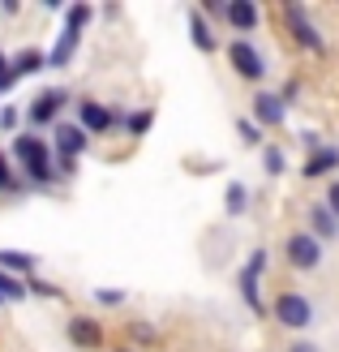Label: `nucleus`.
Listing matches in <instances>:
<instances>
[{"label": "nucleus", "instance_id": "nucleus-19", "mask_svg": "<svg viewBox=\"0 0 339 352\" xmlns=\"http://www.w3.org/2000/svg\"><path fill=\"white\" fill-rule=\"evenodd\" d=\"M245 202H249V189L241 181H232L223 189V210H228V215H245Z\"/></svg>", "mask_w": 339, "mask_h": 352}, {"label": "nucleus", "instance_id": "nucleus-2", "mask_svg": "<svg viewBox=\"0 0 339 352\" xmlns=\"http://www.w3.org/2000/svg\"><path fill=\"white\" fill-rule=\"evenodd\" d=\"M266 262H271V254L266 250H254L249 254V262L241 267V296H245V305L254 309V314H266V305H262V275H266Z\"/></svg>", "mask_w": 339, "mask_h": 352}, {"label": "nucleus", "instance_id": "nucleus-21", "mask_svg": "<svg viewBox=\"0 0 339 352\" xmlns=\"http://www.w3.org/2000/svg\"><path fill=\"white\" fill-rule=\"evenodd\" d=\"M0 301H26V284L9 271H0Z\"/></svg>", "mask_w": 339, "mask_h": 352}, {"label": "nucleus", "instance_id": "nucleus-13", "mask_svg": "<svg viewBox=\"0 0 339 352\" xmlns=\"http://www.w3.org/2000/svg\"><path fill=\"white\" fill-rule=\"evenodd\" d=\"M78 39H82V30L65 26V30L56 34V47L47 52V69H65L69 60H74V52H78Z\"/></svg>", "mask_w": 339, "mask_h": 352}, {"label": "nucleus", "instance_id": "nucleus-25", "mask_svg": "<svg viewBox=\"0 0 339 352\" xmlns=\"http://www.w3.org/2000/svg\"><path fill=\"white\" fill-rule=\"evenodd\" d=\"M129 340H133V344H159V331H155L151 322H133V327H129Z\"/></svg>", "mask_w": 339, "mask_h": 352}, {"label": "nucleus", "instance_id": "nucleus-9", "mask_svg": "<svg viewBox=\"0 0 339 352\" xmlns=\"http://www.w3.org/2000/svg\"><path fill=\"white\" fill-rule=\"evenodd\" d=\"M283 116H288V103H283L275 91H258V95H254V125H258V129L283 125Z\"/></svg>", "mask_w": 339, "mask_h": 352}, {"label": "nucleus", "instance_id": "nucleus-32", "mask_svg": "<svg viewBox=\"0 0 339 352\" xmlns=\"http://www.w3.org/2000/svg\"><path fill=\"white\" fill-rule=\"evenodd\" d=\"M288 352H318V344H309V340H296V344H288Z\"/></svg>", "mask_w": 339, "mask_h": 352}, {"label": "nucleus", "instance_id": "nucleus-10", "mask_svg": "<svg viewBox=\"0 0 339 352\" xmlns=\"http://www.w3.org/2000/svg\"><path fill=\"white\" fill-rule=\"evenodd\" d=\"M86 146H91V133H86L82 125H74V120H61V125H56V155L78 160Z\"/></svg>", "mask_w": 339, "mask_h": 352}, {"label": "nucleus", "instance_id": "nucleus-3", "mask_svg": "<svg viewBox=\"0 0 339 352\" xmlns=\"http://www.w3.org/2000/svg\"><path fill=\"white\" fill-rule=\"evenodd\" d=\"M228 60H232V69H237L245 82H262V78H266V56H262V52L249 43V39H232Z\"/></svg>", "mask_w": 339, "mask_h": 352}, {"label": "nucleus", "instance_id": "nucleus-18", "mask_svg": "<svg viewBox=\"0 0 339 352\" xmlns=\"http://www.w3.org/2000/svg\"><path fill=\"white\" fill-rule=\"evenodd\" d=\"M0 271L34 275V271H39V258H34V254H22V250H0Z\"/></svg>", "mask_w": 339, "mask_h": 352}, {"label": "nucleus", "instance_id": "nucleus-29", "mask_svg": "<svg viewBox=\"0 0 339 352\" xmlns=\"http://www.w3.org/2000/svg\"><path fill=\"white\" fill-rule=\"evenodd\" d=\"M9 86H13V74H9V56L0 52V91H9Z\"/></svg>", "mask_w": 339, "mask_h": 352}, {"label": "nucleus", "instance_id": "nucleus-26", "mask_svg": "<svg viewBox=\"0 0 339 352\" xmlns=\"http://www.w3.org/2000/svg\"><path fill=\"white\" fill-rule=\"evenodd\" d=\"M237 129L245 138V146H262V129L254 125V120H237Z\"/></svg>", "mask_w": 339, "mask_h": 352}, {"label": "nucleus", "instance_id": "nucleus-1", "mask_svg": "<svg viewBox=\"0 0 339 352\" xmlns=\"http://www.w3.org/2000/svg\"><path fill=\"white\" fill-rule=\"evenodd\" d=\"M271 314H275V322L288 327V331H305L314 322V305L300 292H279L275 301H271Z\"/></svg>", "mask_w": 339, "mask_h": 352}, {"label": "nucleus", "instance_id": "nucleus-8", "mask_svg": "<svg viewBox=\"0 0 339 352\" xmlns=\"http://www.w3.org/2000/svg\"><path fill=\"white\" fill-rule=\"evenodd\" d=\"M116 120H120V116L108 108V103H99V99H82V103H78V125H82L86 133H108Z\"/></svg>", "mask_w": 339, "mask_h": 352}, {"label": "nucleus", "instance_id": "nucleus-7", "mask_svg": "<svg viewBox=\"0 0 339 352\" xmlns=\"http://www.w3.org/2000/svg\"><path fill=\"white\" fill-rule=\"evenodd\" d=\"M69 344L74 348H82V352H95V348H103V327H99V318H86V314H74V318H69Z\"/></svg>", "mask_w": 339, "mask_h": 352}, {"label": "nucleus", "instance_id": "nucleus-22", "mask_svg": "<svg viewBox=\"0 0 339 352\" xmlns=\"http://www.w3.org/2000/svg\"><path fill=\"white\" fill-rule=\"evenodd\" d=\"M91 5H69V13H65V26H74V30H86L91 26Z\"/></svg>", "mask_w": 339, "mask_h": 352}, {"label": "nucleus", "instance_id": "nucleus-23", "mask_svg": "<svg viewBox=\"0 0 339 352\" xmlns=\"http://www.w3.org/2000/svg\"><path fill=\"white\" fill-rule=\"evenodd\" d=\"M262 168L271 172V176H279L283 168H288V160H283V151H279V146H262Z\"/></svg>", "mask_w": 339, "mask_h": 352}, {"label": "nucleus", "instance_id": "nucleus-34", "mask_svg": "<svg viewBox=\"0 0 339 352\" xmlns=\"http://www.w3.org/2000/svg\"><path fill=\"white\" fill-rule=\"evenodd\" d=\"M0 309H5V301H0Z\"/></svg>", "mask_w": 339, "mask_h": 352}, {"label": "nucleus", "instance_id": "nucleus-4", "mask_svg": "<svg viewBox=\"0 0 339 352\" xmlns=\"http://www.w3.org/2000/svg\"><path fill=\"white\" fill-rule=\"evenodd\" d=\"M65 103H69V95L61 91V86H52V91H43V95H34V99H30L26 120H30V125H61Z\"/></svg>", "mask_w": 339, "mask_h": 352}, {"label": "nucleus", "instance_id": "nucleus-17", "mask_svg": "<svg viewBox=\"0 0 339 352\" xmlns=\"http://www.w3.org/2000/svg\"><path fill=\"white\" fill-rule=\"evenodd\" d=\"M223 17H228V22L232 26H237V30H258V9L254 5H249V0H232V5L223 9Z\"/></svg>", "mask_w": 339, "mask_h": 352}, {"label": "nucleus", "instance_id": "nucleus-15", "mask_svg": "<svg viewBox=\"0 0 339 352\" xmlns=\"http://www.w3.org/2000/svg\"><path fill=\"white\" fill-rule=\"evenodd\" d=\"M189 39H193V47H198V52H215V47H219V39L210 34L202 9H189Z\"/></svg>", "mask_w": 339, "mask_h": 352}, {"label": "nucleus", "instance_id": "nucleus-14", "mask_svg": "<svg viewBox=\"0 0 339 352\" xmlns=\"http://www.w3.org/2000/svg\"><path fill=\"white\" fill-rule=\"evenodd\" d=\"M335 168H339V146H318L305 160V181H318V176H327Z\"/></svg>", "mask_w": 339, "mask_h": 352}, {"label": "nucleus", "instance_id": "nucleus-11", "mask_svg": "<svg viewBox=\"0 0 339 352\" xmlns=\"http://www.w3.org/2000/svg\"><path fill=\"white\" fill-rule=\"evenodd\" d=\"M309 236L314 241H335L339 236V219L327 210V202H314L309 206Z\"/></svg>", "mask_w": 339, "mask_h": 352}, {"label": "nucleus", "instance_id": "nucleus-30", "mask_svg": "<svg viewBox=\"0 0 339 352\" xmlns=\"http://www.w3.org/2000/svg\"><path fill=\"white\" fill-rule=\"evenodd\" d=\"M17 125V108H5L0 112V129H13Z\"/></svg>", "mask_w": 339, "mask_h": 352}, {"label": "nucleus", "instance_id": "nucleus-27", "mask_svg": "<svg viewBox=\"0 0 339 352\" xmlns=\"http://www.w3.org/2000/svg\"><path fill=\"white\" fill-rule=\"evenodd\" d=\"M95 301L99 305H124V292L120 288H95Z\"/></svg>", "mask_w": 339, "mask_h": 352}, {"label": "nucleus", "instance_id": "nucleus-33", "mask_svg": "<svg viewBox=\"0 0 339 352\" xmlns=\"http://www.w3.org/2000/svg\"><path fill=\"white\" fill-rule=\"evenodd\" d=\"M116 352H133V348H116Z\"/></svg>", "mask_w": 339, "mask_h": 352}, {"label": "nucleus", "instance_id": "nucleus-24", "mask_svg": "<svg viewBox=\"0 0 339 352\" xmlns=\"http://www.w3.org/2000/svg\"><path fill=\"white\" fill-rule=\"evenodd\" d=\"M22 189V181L13 176V168H9V155L0 151V193H17Z\"/></svg>", "mask_w": 339, "mask_h": 352}, {"label": "nucleus", "instance_id": "nucleus-12", "mask_svg": "<svg viewBox=\"0 0 339 352\" xmlns=\"http://www.w3.org/2000/svg\"><path fill=\"white\" fill-rule=\"evenodd\" d=\"M47 69V56L39 47H22L17 56H9V74H13V82L17 78H30V74H43Z\"/></svg>", "mask_w": 339, "mask_h": 352}, {"label": "nucleus", "instance_id": "nucleus-5", "mask_svg": "<svg viewBox=\"0 0 339 352\" xmlns=\"http://www.w3.org/2000/svg\"><path fill=\"white\" fill-rule=\"evenodd\" d=\"M283 22H288L292 39H296L300 47L318 52V56H322V52H327V39H322V34H318V26H314L309 17H305V9H300V5H288V9H283Z\"/></svg>", "mask_w": 339, "mask_h": 352}, {"label": "nucleus", "instance_id": "nucleus-28", "mask_svg": "<svg viewBox=\"0 0 339 352\" xmlns=\"http://www.w3.org/2000/svg\"><path fill=\"white\" fill-rule=\"evenodd\" d=\"M327 210L339 219V181H331V189H327Z\"/></svg>", "mask_w": 339, "mask_h": 352}, {"label": "nucleus", "instance_id": "nucleus-20", "mask_svg": "<svg viewBox=\"0 0 339 352\" xmlns=\"http://www.w3.org/2000/svg\"><path fill=\"white\" fill-rule=\"evenodd\" d=\"M124 129H129V138H146V133L155 129V112L142 108V112H133V116H124Z\"/></svg>", "mask_w": 339, "mask_h": 352}, {"label": "nucleus", "instance_id": "nucleus-31", "mask_svg": "<svg viewBox=\"0 0 339 352\" xmlns=\"http://www.w3.org/2000/svg\"><path fill=\"white\" fill-rule=\"evenodd\" d=\"M300 142H305V146H309V151H318V146H322V138H318V133H314V129H309V133H300Z\"/></svg>", "mask_w": 339, "mask_h": 352}, {"label": "nucleus", "instance_id": "nucleus-6", "mask_svg": "<svg viewBox=\"0 0 339 352\" xmlns=\"http://www.w3.org/2000/svg\"><path fill=\"white\" fill-rule=\"evenodd\" d=\"M283 250H288V262L296 271H314L318 262H322V241H314L309 232H292L283 241Z\"/></svg>", "mask_w": 339, "mask_h": 352}, {"label": "nucleus", "instance_id": "nucleus-16", "mask_svg": "<svg viewBox=\"0 0 339 352\" xmlns=\"http://www.w3.org/2000/svg\"><path fill=\"white\" fill-rule=\"evenodd\" d=\"M13 155H17V160H22V164H34V160H47V142H43V138H34V133H22V138H13Z\"/></svg>", "mask_w": 339, "mask_h": 352}]
</instances>
